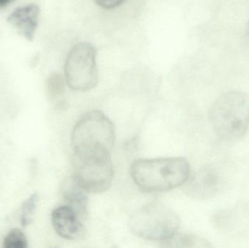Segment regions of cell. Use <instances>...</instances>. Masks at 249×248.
<instances>
[{
  "label": "cell",
  "instance_id": "6da1fadb",
  "mask_svg": "<svg viewBox=\"0 0 249 248\" xmlns=\"http://www.w3.org/2000/svg\"><path fill=\"white\" fill-rule=\"evenodd\" d=\"M130 176L140 189L161 192L184 184L190 177V164L183 157L141 159L130 166Z\"/></svg>",
  "mask_w": 249,
  "mask_h": 248
},
{
  "label": "cell",
  "instance_id": "7a4b0ae2",
  "mask_svg": "<svg viewBox=\"0 0 249 248\" xmlns=\"http://www.w3.org/2000/svg\"><path fill=\"white\" fill-rule=\"evenodd\" d=\"M211 125L225 141H237L249 128V94L231 90L221 95L209 111Z\"/></svg>",
  "mask_w": 249,
  "mask_h": 248
},
{
  "label": "cell",
  "instance_id": "3957f363",
  "mask_svg": "<svg viewBox=\"0 0 249 248\" xmlns=\"http://www.w3.org/2000/svg\"><path fill=\"white\" fill-rule=\"evenodd\" d=\"M115 140L112 121L100 111L85 114L71 135L74 155L110 156Z\"/></svg>",
  "mask_w": 249,
  "mask_h": 248
},
{
  "label": "cell",
  "instance_id": "277c9868",
  "mask_svg": "<svg viewBox=\"0 0 249 248\" xmlns=\"http://www.w3.org/2000/svg\"><path fill=\"white\" fill-rule=\"evenodd\" d=\"M129 226L137 237L165 242L177 234L180 220L171 208L160 202H152L132 215Z\"/></svg>",
  "mask_w": 249,
  "mask_h": 248
},
{
  "label": "cell",
  "instance_id": "5b68a950",
  "mask_svg": "<svg viewBox=\"0 0 249 248\" xmlns=\"http://www.w3.org/2000/svg\"><path fill=\"white\" fill-rule=\"evenodd\" d=\"M96 54V48L89 42H80L71 48L64 67L70 88L86 92L96 87L99 82Z\"/></svg>",
  "mask_w": 249,
  "mask_h": 248
},
{
  "label": "cell",
  "instance_id": "8992f818",
  "mask_svg": "<svg viewBox=\"0 0 249 248\" xmlns=\"http://www.w3.org/2000/svg\"><path fill=\"white\" fill-rule=\"evenodd\" d=\"M74 175L89 193H102L110 188L114 178L110 156L74 155Z\"/></svg>",
  "mask_w": 249,
  "mask_h": 248
},
{
  "label": "cell",
  "instance_id": "52a82bcc",
  "mask_svg": "<svg viewBox=\"0 0 249 248\" xmlns=\"http://www.w3.org/2000/svg\"><path fill=\"white\" fill-rule=\"evenodd\" d=\"M78 213L70 205H61L51 214V223L58 235L69 240H79L86 235V229Z\"/></svg>",
  "mask_w": 249,
  "mask_h": 248
},
{
  "label": "cell",
  "instance_id": "ba28073f",
  "mask_svg": "<svg viewBox=\"0 0 249 248\" xmlns=\"http://www.w3.org/2000/svg\"><path fill=\"white\" fill-rule=\"evenodd\" d=\"M184 184V192L188 196L196 199H209L219 191V177L213 169L203 167L189 177Z\"/></svg>",
  "mask_w": 249,
  "mask_h": 248
},
{
  "label": "cell",
  "instance_id": "9c48e42d",
  "mask_svg": "<svg viewBox=\"0 0 249 248\" xmlns=\"http://www.w3.org/2000/svg\"><path fill=\"white\" fill-rule=\"evenodd\" d=\"M39 6L32 3L13 10L7 20L23 37L32 41L39 23Z\"/></svg>",
  "mask_w": 249,
  "mask_h": 248
},
{
  "label": "cell",
  "instance_id": "30bf717a",
  "mask_svg": "<svg viewBox=\"0 0 249 248\" xmlns=\"http://www.w3.org/2000/svg\"><path fill=\"white\" fill-rule=\"evenodd\" d=\"M60 192L64 200L78 213L80 218L87 216L89 192L79 183L75 176H71L64 179L61 183Z\"/></svg>",
  "mask_w": 249,
  "mask_h": 248
},
{
  "label": "cell",
  "instance_id": "8fae6325",
  "mask_svg": "<svg viewBox=\"0 0 249 248\" xmlns=\"http://www.w3.org/2000/svg\"><path fill=\"white\" fill-rule=\"evenodd\" d=\"M165 246L172 248H209L210 244L204 239L190 234L174 235L169 240L164 242Z\"/></svg>",
  "mask_w": 249,
  "mask_h": 248
},
{
  "label": "cell",
  "instance_id": "7c38bea8",
  "mask_svg": "<svg viewBox=\"0 0 249 248\" xmlns=\"http://www.w3.org/2000/svg\"><path fill=\"white\" fill-rule=\"evenodd\" d=\"M39 195L37 193L32 194L23 202L20 213V224L22 227H27L33 220L34 214L37 206Z\"/></svg>",
  "mask_w": 249,
  "mask_h": 248
},
{
  "label": "cell",
  "instance_id": "4fadbf2b",
  "mask_svg": "<svg viewBox=\"0 0 249 248\" xmlns=\"http://www.w3.org/2000/svg\"><path fill=\"white\" fill-rule=\"evenodd\" d=\"M28 240L23 231L20 229L10 230L3 240L4 248H26Z\"/></svg>",
  "mask_w": 249,
  "mask_h": 248
},
{
  "label": "cell",
  "instance_id": "5bb4252c",
  "mask_svg": "<svg viewBox=\"0 0 249 248\" xmlns=\"http://www.w3.org/2000/svg\"><path fill=\"white\" fill-rule=\"evenodd\" d=\"M64 92V82L59 74H54L48 80V93L50 97L55 99Z\"/></svg>",
  "mask_w": 249,
  "mask_h": 248
},
{
  "label": "cell",
  "instance_id": "9a60e30c",
  "mask_svg": "<svg viewBox=\"0 0 249 248\" xmlns=\"http://www.w3.org/2000/svg\"><path fill=\"white\" fill-rule=\"evenodd\" d=\"M99 7L106 10H112L122 5L125 0H93Z\"/></svg>",
  "mask_w": 249,
  "mask_h": 248
},
{
  "label": "cell",
  "instance_id": "2e32d148",
  "mask_svg": "<svg viewBox=\"0 0 249 248\" xmlns=\"http://www.w3.org/2000/svg\"><path fill=\"white\" fill-rule=\"evenodd\" d=\"M14 1L15 0H0V9L7 7Z\"/></svg>",
  "mask_w": 249,
  "mask_h": 248
},
{
  "label": "cell",
  "instance_id": "e0dca14e",
  "mask_svg": "<svg viewBox=\"0 0 249 248\" xmlns=\"http://www.w3.org/2000/svg\"><path fill=\"white\" fill-rule=\"evenodd\" d=\"M248 33H249V25H248Z\"/></svg>",
  "mask_w": 249,
  "mask_h": 248
}]
</instances>
